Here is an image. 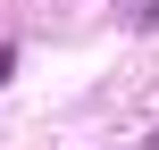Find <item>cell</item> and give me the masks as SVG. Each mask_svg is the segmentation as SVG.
I'll return each mask as SVG.
<instances>
[{
  "label": "cell",
  "instance_id": "1",
  "mask_svg": "<svg viewBox=\"0 0 159 150\" xmlns=\"http://www.w3.org/2000/svg\"><path fill=\"white\" fill-rule=\"evenodd\" d=\"M126 17H134V33H151V25H159V0H134Z\"/></svg>",
  "mask_w": 159,
  "mask_h": 150
},
{
  "label": "cell",
  "instance_id": "2",
  "mask_svg": "<svg viewBox=\"0 0 159 150\" xmlns=\"http://www.w3.org/2000/svg\"><path fill=\"white\" fill-rule=\"evenodd\" d=\"M8 75H17V42H0V84H8Z\"/></svg>",
  "mask_w": 159,
  "mask_h": 150
}]
</instances>
